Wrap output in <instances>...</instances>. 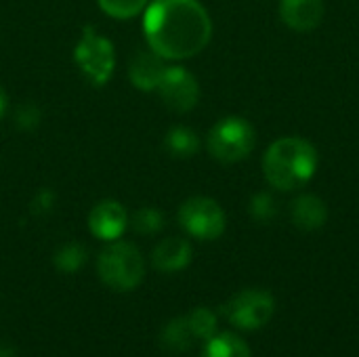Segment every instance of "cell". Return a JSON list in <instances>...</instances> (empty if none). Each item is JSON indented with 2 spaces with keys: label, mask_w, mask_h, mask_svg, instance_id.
I'll use <instances>...</instances> for the list:
<instances>
[{
  "label": "cell",
  "mask_w": 359,
  "mask_h": 357,
  "mask_svg": "<svg viewBox=\"0 0 359 357\" xmlns=\"http://www.w3.org/2000/svg\"><path fill=\"white\" fill-rule=\"evenodd\" d=\"M143 36L162 59L183 61L206 48L212 21L200 0H151L143 13Z\"/></svg>",
  "instance_id": "6da1fadb"
},
{
  "label": "cell",
  "mask_w": 359,
  "mask_h": 357,
  "mask_svg": "<svg viewBox=\"0 0 359 357\" xmlns=\"http://www.w3.org/2000/svg\"><path fill=\"white\" fill-rule=\"evenodd\" d=\"M318 170V149L303 137H282L263 156V173L271 187L294 191L305 187Z\"/></svg>",
  "instance_id": "7a4b0ae2"
},
{
  "label": "cell",
  "mask_w": 359,
  "mask_h": 357,
  "mask_svg": "<svg viewBox=\"0 0 359 357\" xmlns=\"http://www.w3.org/2000/svg\"><path fill=\"white\" fill-rule=\"evenodd\" d=\"M97 271L105 286L118 292H128L143 282L145 261L135 244L114 240L99 252Z\"/></svg>",
  "instance_id": "3957f363"
},
{
  "label": "cell",
  "mask_w": 359,
  "mask_h": 357,
  "mask_svg": "<svg viewBox=\"0 0 359 357\" xmlns=\"http://www.w3.org/2000/svg\"><path fill=\"white\" fill-rule=\"evenodd\" d=\"M74 63L90 86H105L116 69L114 42L97 32L95 25H84L80 40L74 46Z\"/></svg>",
  "instance_id": "277c9868"
},
{
  "label": "cell",
  "mask_w": 359,
  "mask_h": 357,
  "mask_svg": "<svg viewBox=\"0 0 359 357\" xmlns=\"http://www.w3.org/2000/svg\"><path fill=\"white\" fill-rule=\"evenodd\" d=\"M257 145V133L252 124L240 116H227L221 118L206 137L208 154L223 162L233 164L240 160H246Z\"/></svg>",
  "instance_id": "5b68a950"
},
{
  "label": "cell",
  "mask_w": 359,
  "mask_h": 357,
  "mask_svg": "<svg viewBox=\"0 0 359 357\" xmlns=\"http://www.w3.org/2000/svg\"><path fill=\"white\" fill-rule=\"evenodd\" d=\"M179 225L198 240H217L227 227V217L221 204L206 196H194L179 208Z\"/></svg>",
  "instance_id": "8992f818"
},
{
  "label": "cell",
  "mask_w": 359,
  "mask_h": 357,
  "mask_svg": "<svg viewBox=\"0 0 359 357\" xmlns=\"http://www.w3.org/2000/svg\"><path fill=\"white\" fill-rule=\"evenodd\" d=\"M276 311V301L271 292L250 288L238 292L227 305L225 316L227 320L240 330H259L269 324Z\"/></svg>",
  "instance_id": "52a82bcc"
},
{
  "label": "cell",
  "mask_w": 359,
  "mask_h": 357,
  "mask_svg": "<svg viewBox=\"0 0 359 357\" xmlns=\"http://www.w3.org/2000/svg\"><path fill=\"white\" fill-rule=\"evenodd\" d=\"M156 93L166 107L179 114L191 112L200 101V84L196 76L181 65H166Z\"/></svg>",
  "instance_id": "ba28073f"
},
{
  "label": "cell",
  "mask_w": 359,
  "mask_h": 357,
  "mask_svg": "<svg viewBox=\"0 0 359 357\" xmlns=\"http://www.w3.org/2000/svg\"><path fill=\"white\" fill-rule=\"evenodd\" d=\"M128 213L118 200H101L88 213V229L97 240H120L128 227Z\"/></svg>",
  "instance_id": "9c48e42d"
},
{
  "label": "cell",
  "mask_w": 359,
  "mask_h": 357,
  "mask_svg": "<svg viewBox=\"0 0 359 357\" xmlns=\"http://www.w3.org/2000/svg\"><path fill=\"white\" fill-rule=\"evenodd\" d=\"M324 13V0H280V19L294 32L316 29Z\"/></svg>",
  "instance_id": "30bf717a"
},
{
  "label": "cell",
  "mask_w": 359,
  "mask_h": 357,
  "mask_svg": "<svg viewBox=\"0 0 359 357\" xmlns=\"http://www.w3.org/2000/svg\"><path fill=\"white\" fill-rule=\"evenodd\" d=\"M164 69H166V59L156 55L151 48L139 50L128 65V80L137 90L151 93L158 88Z\"/></svg>",
  "instance_id": "8fae6325"
},
{
  "label": "cell",
  "mask_w": 359,
  "mask_h": 357,
  "mask_svg": "<svg viewBox=\"0 0 359 357\" xmlns=\"http://www.w3.org/2000/svg\"><path fill=\"white\" fill-rule=\"evenodd\" d=\"M194 250L191 244L183 238H166L162 240L151 255V263L158 271L164 274H175L185 269L191 263Z\"/></svg>",
  "instance_id": "7c38bea8"
},
{
  "label": "cell",
  "mask_w": 359,
  "mask_h": 357,
  "mask_svg": "<svg viewBox=\"0 0 359 357\" xmlns=\"http://www.w3.org/2000/svg\"><path fill=\"white\" fill-rule=\"evenodd\" d=\"M290 219L301 231H316L326 225L328 208L322 198H318L313 194H303L292 202Z\"/></svg>",
  "instance_id": "4fadbf2b"
},
{
  "label": "cell",
  "mask_w": 359,
  "mask_h": 357,
  "mask_svg": "<svg viewBox=\"0 0 359 357\" xmlns=\"http://www.w3.org/2000/svg\"><path fill=\"white\" fill-rule=\"evenodd\" d=\"M164 147L172 158H191L200 151V137L189 126H172L164 137Z\"/></svg>",
  "instance_id": "5bb4252c"
},
{
  "label": "cell",
  "mask_w": 359,
  "mask_h": 357,
  "mask_svg": "<svg viewBox=\"0 0 359 357\" xmlns=\"http://www.w3.org/2000/svg\"><path fill=\"white\" fill-rule=\"evenodd\" d=\"M200 357H250V349L233 332H219L206 341V347Z\"/></svg>",
  "instance_id": "9a60e30c"
},
{
  "label": "cell",
  "mask_w": 359,
  "mask_h": 357,
  "mask_svg": "<svg viewBox=\"0 0 359 357\" xmlns=\"http://www.w3.org/2000/svg\"><path fill=\"white\" fill-rule=\"evenodd\" d=\"M160 339H162V345H164L168 351H177V353L187 351V349L194 345V341H198V339L194 337L191 328H189L187 318H177V320L168 322V324L164 326Z\"/></svg>",
  "instance_id": "2e32d148"
},
{
  "label": "cell",
  "mask_w": 359,
  "mask_h": 357,
  "mask_svg": "<svg viewBox=\"0 0 359 357\" xmlns=\"http://www.w3.org/2000/svg\"><path fill=\"white\" fill-rule=\"evenodd\" d=\"M86 259H88V252L80 242H67L55 252L53 263L63 274H76L86 263Z\"/></svg>",
  "instance_id": "e0dca14e"
},
{
  "label": "cell",
  "mask_w": 359,
  "mask_h": 357,
  "mask_svg": "<svg viewBox=\"0 0 359 357\" xmlns=\"http://www.w3.org/2000/svg\"><path fill=\"white\" fill-rule=\"evenodd\" d=\"M97 4L107 17L126 21V19H133L139 13H143L145 6L149 4V0H97Z\"/></svg>",
  "instance_id": "ac0fdd59"
},
{
  "label": "cell",
  "mask_w": 359,
  "mask_h": 357,
  "mask_svg": "<svg viewBox=\"0 0 359 357\" xmlns=\"http://www.w3.org/2000/svg\"><path fill=\"white\" fill-rule=\"evenodd\" d=\"M128 223L133 225V229L141 236H154L164 227V215L154 208V206H143L139 208L133 219H128Z\"/></svg>",
  "instance_id": "d6986e66"
},
{
  "label": "cell",
  "mask_w": 359,
  "mask_h": 357,
  "mask_svg": "<svg viewBox=\"0 0 359 357\" xmlns=\"http://www.w3.org/2000/svg\"><path fill=\"white\" fill-rule=\"evenodd\" d=\"M187 322H189V328H191V332H194L196 339L208 341L210 337L217 335V316H215V311H210L206 307L194 309L187 316Z\"/></svg>",
  "instance_id": "ffe728a7"
},
{
  "label": "cell",
  "mask_w": 359,
  "mask_h": 357,
  "mask_svg": "<svg viewBox=\"0 0 359 357\" xmlns=\"http://www.w3.org/2000/svg\"><path fill=\"white\" fill-rule=\"evenodd\" d=\"M248 210H250L252 219L259 221V223H269L276 217V213H278L276 200L269 194H255L252 200H250Z\"/></svg>",
  "instance_id": "44dd1931"
},
{
  "label": "cell",
  "mask_w": 359,
  "mask_h": 357,
  "mask_svg": "<svg viewBox=\"0 0 359 357\" xmlns=\"http://www.w3.org/2000/svg\"><path fill=\"white\" fill-rule=\"evenodd\" d=\"M42 120V114H40V107L34 105V103H21L17 109H15V124L21 128V130H34Z\"/></svg>",
  "instance_id": "7402d4cb"
},
{
  "label": "cell",
  "mask_w": 359,
  "mask_h": 357,
  "mask_svg": "<svg viewBox=\"0 0 359 357\" xmlns=\"http://www.w3.org/2000/svg\"><path fill=\"white\" fill-rule=\"evenodd\" d=\"M55 206V191L50 189H40L36 198L32 200V213L34 215H46Z\"/></svg>",
  "instance_id": "603a6c76"
},
{
  "label": "cell",
  "mask_w": 359,
  "mask_h": 357,
  "mask_svg": "<svg viewBox=\"0 0 359 357\" xmlns=\"http://www.w3.org/2000/svg\"><path fill=\"white\" fill-rule=\"evenodd\" d=\"M6 109H8V97H6V90L0 86V120L4 118Z\"/></svg>",
  "instance_id": "cb8c5ba5"
},
{
  "label": "cell",
  "mask_w": 359,
  "mask_h": 357,
  "mask_svg": "<svg viewBox=\"0 0 359 357\" xmlns=\"http://www.w3.org/2000/svg\"><path fill=\"white\" fill-rule=\"evenodd\" d=\"M0 357H15V351L8 345H0Z\"/></svg>",
  "instance_id": "d4e9b609"
}]
</instances>
